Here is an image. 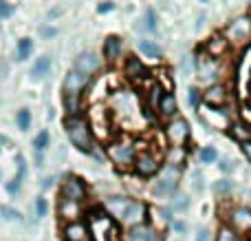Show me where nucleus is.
<instances>
[{"label":"nucleus","instance_id":"1","mask_svg":"<svg viewBox=\"0 0 251 241\" xmlns=\"http://www.w3.org/2000/svg\"><path fill=\"white\" fill-rule=\"evenodd\" d=\"M64 128H66V135H69L71 144H73L75 149L82 151V153H93V149H95V137H93L91 122H88L84 115H79V113L69 115V118L64 120Z\"/></svg>","mask_w":251,"mask_h":241},{"label":"nucleus","instance_id":"2","mask_svg":"<svg viewBox=\"0 0 251 241\" xmlns=\"http://www.w3.org/2000/svg\"><path fill=\"white\" fill-rule=\"evenodd\" d=\"M181 177H183L181 166L165 164L154 181V195L156 197H174L178 193V186H181Z\"/></svg>","mask_w":251,"mask_h":241},{"label":"nucleus","instance_id":"3","mask_svg":"<svg viewBox=\"0 0 251 241\" xmlns=\"http://www.w3.org/2000/svg\"><path fill=\"white\" fill-rule=\"evenodd\" d=\"M108 157L117 168H132L137 159V151L130 140H115L108 144Z\"/></svg>","mask_w":251,"mask_h":241},{"label":"nucleus","instance_id":"4","mask_svg":"<svg viewBox=\"0 0 251 241\" xmlns=\"http://www.w3.org/2000/svg\"><path fill=\"white\" fill-rule=\"evenodd\" d=\"M88 197V188L79 177L75 175H69L64 177L60 186V199H66V202H77V204H84V199Z\"/></svg>","mask_w":251,"mask_h":241},{"label":"nucleus","instance_id":"5","mask_svg":"<svg viewBox=\"0 0 251 241\" xmlns=\"http://www.w3.org/2000/svg\"><path fill=\"white\" fill-rule=\"evenodd\" d=\"M165 135H168L170 144H172L174 149H183L185 142L190 140V124H187V120L174 118L172 122L165 126Z\"/></svg>","mask_w":251,"mask_h":241},{"label":"nucleus","instance_id":"6","mask_svg":"<svg viewBox=\"0 0 251 241\" xmlns=\"http://www.w3.org/2000/svg\"><path fill=\"white\" fill-rule=\"evenodd\" d=\"M148 215H150V208H148L146 202H139V199H132L128 206V211H126L122 224L126 228H134V226H141V224H150L148 221Z\"/></svg>","mask_w":251,"mask_h":241},{"label":"nucleus","instance_id":"7","mask_svg":"<svg viewBox=\"0 0 251 241\" xmlns=\"http://www.w3.org/2000/svg\"><path fill=\"white\" fill-rule=\"evenodd\" d=\"M227 226L236 230L238 235H249L251 233V208L249 206H234L227 215Z\"/></svg>","mask_w":251,"mask_h":241},{"label":"nucleus","instance_id":"8","mask_svg":"<svg viewBox=\"0 0 251 241\" xmlns=\"http://www.w3.org/2000/svg\"><path fill=\"white\" fill-rule=\"evenodd\" d=\"M132 168H134V173H137V175H141V177H152V175H156V173L161 171V159L156 157L154 153L146 151V153H139V155H137V159H134Z\"/></svg>","mask_w":251,"mask_h":241},{"label":"nucleus","instance_id":"9","mask_svg":"<svg viewBox=\"0 0 251 241\" xmlns=\"http://www.w3.org/2000/svg\"><path fill=\"white\" fill-rule=\"evenodd\" d=\"M124 241H163V235L152 224H141V226L130 228L128 233H126Z\"/></svg>","mask_w":251,"mask_h":241},{"label":"nucleus","instance_id":"10","mask_svg":"<svg viewBox=\"0 0 251 241\" xmlns=\"http://www.w3.org/2000/svg\"><path fill=\"white\" fill-rule=\"evenodd\" d=\"M225 35H227V40H231V42H243V40H247L251 35V16L236 18V20L227 27Z\"/></svg>","mask_w":251,"mask_h":241},{"label":"nucleus","instance_id":"11","mask_svg":"<svg viewBox=\"0 0 251 241\" xmlns=\"http://www.w3.org/2000/svg\"><path fill=\"white\" fill-rule=\"evenodd\" d=\"M130 202H132L130 197H124V195H115V197L104 199V211H106V215H108L110 219L122 221L124 215H126V211H128V206H130Z\"/></svg>","mask_w":251,"mask_h":241},{"label":"nucleus","instance_id":"12","mask_svg":"<svg viewBox=\"0 0 251 241\" xmlns=\"http://www.w3.org/2000/svg\"><path fill=\"white\" fill-rule=\"evenodd\" d=\"M100 69H101V60L91 51L82 53V56L75 60V71H77L79 75H84V78H88V80H91V75H95Z\"/></svg>","mask_w":251,"mask_h":241},{"label":"nucleus","instance_id":"13","mask_svg":"<svg viewBox=\"0 0 251 241\" xmlns=\"http://www.w3.org/2000/svg\"><path fill=\"white\" fill-rule=\"evenodd\" d=\"M201 118H203V122L212 128H227L231 124V118L225 113V111H218V109L207 106V104L201 109Z\"/></svg>","mask_w":251,"mask_h":241},{"label":"nucleus","instance_id":"14","mask_svg":"<svg viewBox=\"0 0 251 241\" xmlns=\"http://www.w3.org/2000/svg\"><path fill=\"white\" fill-rule=\"evenodd\" d=\"M62 237H64V241H91V228L82 219L73 221V224H64Z\"/></svg>","mask_w":251,"mask_h":241},{"label":"nucleus","instance_id":"15","mask_svg":"<svg viewBox=\"0 0 251 241\" xmlns=\"http://www.w3.org/2000/svg\"><path fill=\"white\" fill-rule=\"evenodd\" d=\"M88 84V78L79 75L77 71H69L66 73V80H64V95H73V97H82V91L86 89Z\"/></svg>","mask_w":251,"mask_h":241},{"label":"nucleus","instance_id":"16","mask_svg":"<svg viewBox=\"0 0 251 241\" xmlns=\"http://www.w3.org/2000/svg\"><path fill=\"white\" fill-rule=\"evenodd\" d=\"M57 215H60V219L64 221V224H73V221H79V217H82V204L60 199V202H57Z\"/></svg>","mask_w":251,"mask_h":241},{"label":"nucleus","instance_id":"17","mask_svg":"<svg viewBox=\"0 0 251 241\" xmlns=\"http://www.w3.org/2000/svg\"><path fill=\"white\" fill-rule=\"evenodd\" d=\"M199 78L203 82H216L218 80V64L214 58L205 56L199 60Z\"/></svg>","mask_w":251,"mask_h":241},{"label":"nucleus","instance_id":"18","mask_svg":"<svg viewBox=\"0 0 251 241\" xmlns=\"http://www.w3.org/2000/svg\"><path fill=\"white\" fill-rule=\"evenodd\" d=\"M203 102L207 106H214V109H218V106H223L227 102V89L223 87V84H212V87L205 91Z\"/></svg>","mask_w":251,"mask_h":241},{"label":"nucleus","instance_id":"19","mask_svg":"<svg viewBox=\"0 0 251 241\" xmlns=\"http://www.w3.org/2000/svg\"><path fill=\"white\" fill-rule=\"evenodd\" d=\"M126 75H128L132 82H139V80H143L148 75V69L143 66V62L139 60V58L130 56L128 60H126Z\"/></svg>","mask_w":251,"mask_h":241},{"label":"nucleus","instance_id":"20","mask_svg":"<svg viewBox=\"0 0 251 241\" xmlns=\"http://www.w3.org/2000/svg\"><path fill=\"white\" fill-rule=\"evenodd\" d=\"M115 109L122 111L126 115H132L137 111V102H134V95H130L128 91H117L115 95Z\"/></svg>","mask_w":251,"mask_h":241},{"label":"nucleus","instance_id":"21","mask_svg":"<svg viewBox=\"0 0 251 241\" xmlns=\"http://www.w3.org/2000/svg\"><path fill=\"white\" fill-rule=\"evenodd\" d=\"M159 111L161 115H168V118H174L176 115V111H178V106H176V97L172 95L170 91H163V95H161V102H159Z\"/></svg>","mask_w":251,"mask_h":241},{"label":"nucleus","instance_id":"22","mask_svg":"<svg viewBox=\"0 0 251 241\" xmlns=\"http://www.w3.org/2000/svg\"><path fill=\"white\" fill-rule=\"evenodd\" d=\"M119 56H122V38H117V35L106 38V42H104V58L113 62V60H117Z\"/></svg>","mask_w":251,"mask_h":241},{"label":"nucleus","instance_id":"23","mask_svg":"<svg viewBox=\"0 0 251 241\" xmlns=\"http://www.w3.org/2000/svg\"><path fill=\"white\" fill-rule=\"evenodd\" d=\"M214 241H243V235H238L231 226H227L225 221H223L221 226H218L216 230V239Z\"/></svg>","mask_w":251,"mask_h":241},{"label":"nucleus","instance_id":"24","mask_svg":"<svg viewBox=\"0 0 251 241\" xmlns=\"http://www.w3.org/2000/svg\"><path fill=\"white\" fill-rule=\"evenodd\" d=\"M51 71V58L49 56H42L33 62V69H31V75L33 78H44V75Z\"/></svg>","mask_w":251,"mask_h":241},{"label":"nucleus","instance_id":"25","mask_svg":"<svg viewBox=\"0 0 251 241\" xmlns=\"http://www.w3.org/2000/svg\"><path fill=\"white\" fill-rule=\"evenodd\" d=\"M227 51V40L225 38H212L207 42V56L209 58H221Z\"/></svg>","mask_w":251,"mask_h":241},{"label":"nucleus","instance_id":"26","mask_svg":"<svg viewBox=\"0 0 251 241\" xmlns=\"http://www.w3.org/2000/svg\"><path fill=\"white\" fill-rule=\"evenodd\" d=\"M139 51H141L143 56H148V58H161L159 44L150 42V40H141V42H139Z\"/></svg>","mask_w":251,"mask_h":241},{"label":"nucleus","instance_id":"27","mask_svg":"<svg viewBox=\"0 0 251 241\" xmlns=\"http://www.w3.org/2000/svg\"><path fill=\"white\" fill-rule=\"evenodd\" d=\"M231 190H234V184H231L229 180H218L216 184H214V193H216L218 197H227Z\"/></svg>","mask_w":251,"mask_h":241},{"label":"nucleus","instance_id":"28","mask_svg":"<svg viewBox=\"0 0 251 241\" xmlns=\"http://www.w3.org/2000/svg\"><path fill=\"white\" fill-rule=\"evenodd\" d=\"M31 49H33V40L22 38L20 42H18V60H26L29 53H31Z\"/></svg>","mask_w":251,"mask_h":241},{"label":"nucleus","instance_id":"29","mask_svg":"<svg viewBox=\"0 0 251 241\" xmlns=\"http://www.w3.org/2000/svg\"><path fill=\"white\" fill-rule=\"evenodd\" d=\"M161 95H163V89H161L159 84H152V87H150V109H152V111L159 109Z\"/></svg>","mask_w":251,"mask_h":241},{"label":"nucleus","instance_id":"30","mask_svg":"<svg viewBox=\"0 0 251 241\" xmlns=\"http://www.w3.org/2000/svg\"><path fill=\"white\" fill-rule=\"evenodd\" d=\"M218 159V153L212 149V146H205V149H201V162L205 164H214Z\"/></svg>","mask_w":251,"mask_h":241},{"label":"nucleus","instance_id":"31","mask_svg":"<svg viewBox=\"0 0 251 241\" xmlns=\"http://www.w3.org/2000/svg\"><path fill=\"white\" fill-rule=\"evenodd\" d=\"M33 146H35V151H38V155L42 153V151L49 146V133H47V131L38 133V137H35V140H33Z\"/></svg>","mask_w":251,"mask_h":241},{"label":"nucleus","instance_id":"32","mask_svg":"<svg viewBox=\"0 0 251 241\" xmlns=\"http://www.w3.org/2000/svg\"><path fill=\"white\" fill-rule=\"evenodd\" d=\"M16 120H18V126H20L22 131H26V128H29V124H31V113L26 109H22V111H18Z\"/></svg>","mask_w":251,"mask_h":241},{"label":"nucleus","instance_id":"33","mask_svg":"<svg viewBox=\"0 0 251 241\" xmlns=\"http://www.w3.org/2000/svg\"><path fill=\"white\" fill-rule=\"evenodd\" d=\"M187 206H190V199H187V195H174V202H172L174 211H187Z\"/></svg>","mask_w":251,"mask_h":241},{"label":"nucleus","instance_id":"34","mask_svg":"<svg viewBox=\"0 0 251 241\" xmlns=\"http://www.w3.org/2000/svg\"><path fill=\"white\" fill-rule=\"evenodd\" d=\"M146 27H148L150 31L156 29V13L152 11V9H148V11H146Z\"/></svg>","mask_w":251,"mask_h":241},{"label":"nucleus","instance_id":"35","mask_svg":"<svg viewBox=\"0 0 251 241\" xmlns=\"http://www.w3.org/2000/svg\"><path fill=\"white\" fill-rule=\"evenodd\" d=\"M0 212H2V215H4V219H16V221H20L22 219V215H20V212H18V211H11V208H0Z\"/></svg>","mask_w":251,"mask_h":241},{"label":"nucleus","instance_id":"36","mask_svg":"<svg viewBox=\"0 0 251 241\" xmlns=\"http://www.w3.org/2000/svg\"><path fill=\"white\" fill-rule=\"evenodd\" d=\"M47 199H42V197H40L38 199V202H35V212H38V217H44V215H47Z\"/></svg>","mask_w":251,"mask_h":241},{"label":"nucleus","instance_id":"37","mask_svg":"<svg viewBox=\"0 0 251 241\" xmlns=\"http://www.w3.org/2000/svg\"><path fill=\"white\" fill-rule=\"evenodd\" d=\"M196 241H214V237H212V233H209V230H199V233H196Z\"/></svg>","mask_w":251,"mask_h":241},{"label":"nucleus","instance_id":"38","mask_svg":"<svg viewBox=\"0 0 251 241\" xmlns=\"http://www.w3.org/2000/svg\"><path fill=\"white\" fill-rule=\"evenodd\" d=\"M11 11H13V9L9 7V4L4 2V0H0V18H7V16H11Z\"/></svg>","mask_w":251,"mask_h":241},{"label":"nucleus","instance_id":"39","mask_svg":"<svg viewBox=\"0 0 251 241\" xmlns=\"http://www.w3.org/2000/svg\"><path fill=\"white\" fill-rule=\"evenodd\" d=\"M113 9H115L113 2H101L100 7H97V11H100V13H108V11H113Z\"/></svg>","mask_w":251,"mask_h":241},{"label":"nucleus","instance_id":"40","mask_svg":"<svg viewBox=\"0 0 251 241\" xmlns=\"http://www.w3.org/2000/svg\"><path fill=\"white\" fill-rule=\"evenodd\" d=\"M240 149H243V153L247 155V159H251V140H247V142H240Z\"/></svg>","mask_w":251,"mask_h":241},{"label":"nucleus","instance_id":"41","mask_svg":"<svg viewBox=\"0 0 251 241\" xmlns=\"http://www.w3.org/2000/svg\"><path fill=\"white\" fill-rule=\"evenodd\" d=\"M20 181H22V180H18V177H16V180H13L11 184L7 186V190H9V193H18V190H20Z\"/></svg>","mask_w":251,"mask_h":241},{"label":"nucleus","instance_id":"42","mask_svg":"<svg viewBox=\"0 0 251 241\" xmlns=\"http://www.w3.org/2000/svg\"><path fill=\"white\" fill-rule=\"evenodd\" d=\"M190 104L192 106L199 104V91H196V89H190Z\"/></svg>","mask_w":251,"mask_h":241},{"label":"nucleus","instance_id":"43","mask_svg":"<svg viewBox=\"0 0 251 241\" xmlns=\"http://www.w3.org/2000/svg\"><path fill=\"white\" fill-rule=\"evenodd\" d=\"M42 35H47V38H49V35H55V29H49V27H44V29H42Z\"/></svg>","mask_w":251,"mask_h":241},{"label":"nucleus","instance_id":"44","mask_svg":"<svg viewBox=\"0 0 251 241\" xmlns=\"http://www.w3.org/2000/svg\"><path fill=\"white\" fill-rule=\"evenodd\" d=\"M221 168H223V171H225V173H229V171H231L229 162H221Z\"/></svg>","mask_w":251,"mask_h":241},{"label":"nucleus","instance_id":"45","mask_svg":"<svg viewBox=\"0 0 251 241\" xmlns=\"http://www.w3.org/2000/svg\"><path fill=\"white\" fill-rule=\"evenodd\" d=\"M174 226H176V230H181V233H185V224H181V221H176V224H174Z\"/></svg>","mask_w":251,"mask_h":241}]
</instances>
